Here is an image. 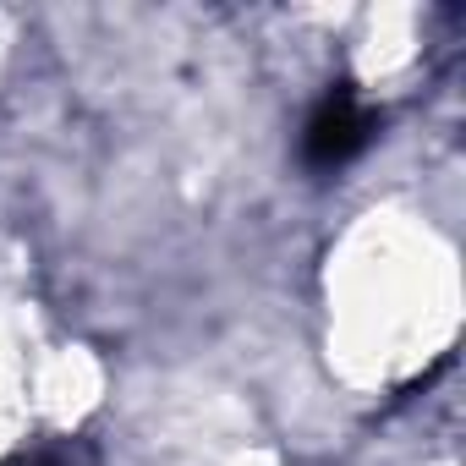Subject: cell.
Returning a JSON list of instances; mask_svg holds the SVG:
<instances>
[{
    "instance_id": "6da1fadb",
    "label": "cell",
    "mask_w": 466,
    "mask_h": 466,
    "mask_svg": "<svg viewBox=\"0 0 466 466\" xmlns=\"http://www.w3.org/2000/svg\"><path fill=\"white\" fill-rule=\"evenodd\" d=\"M373 132H379V116L362 105V94H357L351 83H335V88L319 99V110L308 116L302 165L319 170V176H329V170L351 165V159L373 143Z\"/></svg>"
},
{
    "instance_id": "7a4b0ae2",
    "label": "cell",
    "mask_w": 466,
    "mask_h": 466,
    "mask_svg": "<svg viewBox=\"0 0 466 466\" xmlns=\"http://www.w3.org/2000/svg\"><path fill=\"white\" fill-rule=\"evenodd\" d=\"M6 466H72V455H66V450H23V455H12Z\"/></svg>"
}]
</instances>
